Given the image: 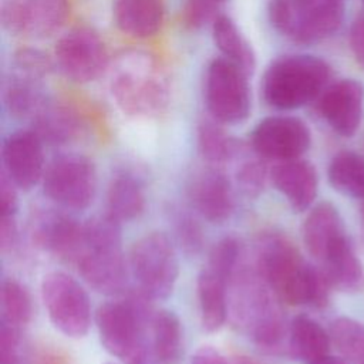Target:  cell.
Listing matches in <instances>:
<instances>
[{
  "mask_svg": "<svg viewBox=\"0 0 364 364\" xmlns=\"http://www.w3.org/2000/svg\"><path fill=\"white\" fill-rule=\"evenodd\" d=\"M253 263L279 300L291 306L327 304L331 286L324 273L306 263L286 236L274 232L260 236Z\"/></svg>",
  "mask_w": 364,
  "mask_h": 364,
  "instance_id": "6da1fadb",
  "label": "cell"
},
{
  "mask_svg": "<svg viewBox=\"0 0 364 364\" xmlns=\"http://www.w3.org/2000/svg\"><path fill=\"white\" fill-rule=\"evenodd\" d=\"M272 293L255 263L246 259L228 282V304L233 324L250 336L260 350L276 354L289 340V328Z\"/></svg>",
  "mask_w": 364,
  "mask_h": 364,
  "instance_id": "7a4b0ae2",
  "label": "cell"
},
{
  "mask_svg": "<svg viewBox=\"0 0 364 364\" xmlns=\"http://www.w3.org/2000/svg\"><path fill=\"white\" fill-rule=\"evenodd\" d=\"M151 300L154 299L138 287L122 300L101 304L95 313L102 347L125 364L154 361L148 336L155 313Z\"/></svg>",
  "mask_w": 364,
  "mask_h": 364,
  "instance_id": "3957f363",
  "label": "cell"
},
{
  "mask_svg": "<svg viewBox=\"0 0 364 364\" xmlns=\"http://www.w3.org/2000/svg\"><path fill=\"white\" fill-rule=\"evenodd\" d=\"M109 88L118 108L131 117H156L169 102L168 77L159 63L144 51H127L117 58Z\"/></svg>",
  "mask_w": 364,
  "mask_h": 364,
  "instance_id": "277c9868",
  "label": "cell"
},
{
  "mask_svg": "<svg viewBox=\"0 0 364 364\" xmlns=\"http://www.w3.org/2000/svg\"><path fill=\"white\" fill-rule=\"evenodd\" d=\"M84 282L102 294L125 290L128 270L121 249V226L112 215L94 216L82 223L81 247L74 262Z\"/></svg>",
  "mask_w": 364,
  "mask_h": 364,
  "instance_id": "5b68a950",
  "label": "cell"
},
{
  "mask_svg": "<svg viewBox=\"0 0 364 364\" xmlns=\"http://www.w3.org/2000/svg\"><path fill=\"white\" fill-rule=\"evenodd\" d=\"M331 68L327 61L310 54L282 55L263 74L260 91L264 102L289 111L316 101L328 85Z\"/></svg>",
  "mask_w": 364,
  "mask_h": 364,
  "instance_id": "8992f818",
  "label": "cell"
},
{
  "mask_svg": "<svg viewBox=\"0 0 364 364\" xmlns=\"http://www.w3.org/2000/svg\"><path fill=\"white\" fill-rule=\"evenodd\" d=\"M267 16L282 36L300 44H313L340 28L344 0H269Z\"/></svg>",
  "mask_w": 364,
  "mask_h": 364,
  "instance_id": "52a82bcc",
  "label": "cell"
},
{
  "mask_svg": "<svg viewBox=\"0 0 364 364\" xmlns=\"http://www.w3.org/2000/svg\"><path fill=\"white\" fill-rule=\"evenodd\" d=\"M129 267L138 287L151 299H166L173 291L178 256L165 233L152 232L138 239L129 253Z\"/></svg>",
  "mask_w": 364,
  "mask_h": 364,
  "instance_id": "ba28073f",
  "label": "cell"
},
{
  "mask_svg": "<svg viewBox=\"0 0 364 364\" xmlns=\"http://www.w3.org/2000/svg\"><path fill=\"white\" fill-rule=\"evenodd\" d=\"M249 74L223 57L213 58L205 75V102L220 124L243 122L252 108Z\"/></svg>",
  "mask_w": 364,
  "mask_h": 364,
  "instance_id": "9c48e42d",
  "label": "cell"
},
{
  "mask_svg": "<svg viewBox=\"0 0 364 364\" xmlns=\"http://www.w3.org/2000/svg\"><path fill=\"white\" fill-rule=\"evenodd\" d=\"M44 193L65 209L88 208L97 191V172L92 161L81 154L55 156L43 175Z\"/></svg>",
  "mask_w": 364,
  "mask_h": 364,
  "instance_id": "30bf717a",
  "label": "cell"
},
{
  "mask_svg": "<svg viewBox=\"0 0 364 364\" xmlns=\"http://www.w3.org/2000/svg\"><path fill=\"white\" fill-rule=\"evenodd\" d=\"M41 296L53 326L71 338L84 337L91 324L90 299L82 286L63 272L44 276Z\"/></svg>",
  "mask_w": 364,
  "mask_h": 364,
  "instance_id": "8fae6325",
  "label": "cell"
},
{
  "mask_svg": "<svg viewBox=\"0 0 364 364\" xmlns=\"http://www.w3.org/2000/svg\"><path fill=\"white\" fill-rule=\"evenodd\" d=\"M54 64L70 81L87 84L102 75L108 67V53L94 30L77 27L58 38Z\"/></svg>",
  "mask_w": 364,
  "mask_h": 364,
  "instance_id": "7c38bea8",
  "label": "cell"
},
{
  "mask_svg": "<svg viewBox=\"0 0 364 364\" xmlns=\"http://www.w3.org/2000/svg\"><path fill=\"white\" fill-rule=\"evenodd\" d=\"M68 0H1L0 20L14 36L46 38L67 21Z\"/></svg>",
  "mask_w": 364,
  "mask_h": 364,
  "instance_id": "4fadbf2b",
  "label": "cell"
},
{
  "mask_svg": "<svg viewBox=\"0 0 364 364\" xmlns=\"http://www.w3.org/2000/svg\"><path fill=\"white\" fill-rule=\"evenodd\" d=\"M310 142L309 127L300 118L289 115L267 117L250 134L253 152L277 162L300 158L309 149Z\"/></svg>",
  "mask_w": 364,
  "mask_h": 364,
  "instance_id": "5bb4252c",
  "label": "cell"
},
{
  "mask_svg": "<svg viewBox=\"0 0 364 364\" xmlns=\"http://www.w3.org/2000/svg\"><path fill=\"white\" fill-rule=\"evenodd\" d=\"M36 247L60 259L75 262L82 240V225L55 209H38L30 222Z\"/></svg>",
  "mask_w": 364,
  "mask_h": 364,
  "instance_id": "9a60e30c",
  "label": "cell"
},
{
  "mask_svg": "<svg viewBox=\"0 0 364 364\" xmlns=\"http://www.w3.org/2000/svg\"><path fill=\"white\" fill-rule=\"evenodd\" d=\"M321 118L341 136H353L363 118L364 85L353 78L338 80L324 88L317 98Z\"/></svg>",
  "mask_w": 364,
  "mask_h": 364,
  "instance_id": "2e32d148",
  "label": "cell"
},
{
  "mask_svg": "<svg viewBox=\"0 0 364 364\" xmlns=\"http://www.w3.org/2000/svg\"><path fill=\"white\" fill-rule=\"evenodd\" d=\"M43 145L34 129H18L3 141V172L17 188L30 191L43 179L46 171Z\"/></svg>",
  "mask_w": 364,
  "mask_h": 364,
  "instance_id": "e0dca14e",
  "label": "cell"
},
{
  "mask_svg": "<svg viewBox=\"0 0 364 364\" xmlns=\"http://www.w3.org/2000/svg\"><path fill=\"white\" fill-rule=\"evenodd\" d=\"M189 198L196 212L212 223L228 220L235 208L230 179L218 168L202 169L192 178Z\"/></svg>",
  "mask_w": 364,
  "mask_h": 364,
  "instance_id": "ac0fdd59",
  "label": "cell"
},
{
  "mask_svg": "<svg viewBox=\"0 0 364 364\" xmlns=\"http://www.w3.org/2000/svg\"><path fill=\"white\" fill-rule=\"evenodd\" d=\"M272 181L296 212L309 209L317 196L318 178L309 161L296 158L277 162L272 169Z\"/></svg>",
  "mask_w": 364,
  "mask_h": 364,
  "instance_id": "d6986e66",
  "label": "cell"
},
{
  "mask_svg": "<svg viewBox=\"0 0 364 364\" xmlns=\"http://www.w3.org/2000/svg\"><path fill=\"white\" fill-rule=\"evenodd\" d=\"M346 230L338 210L328 202L316 205L303 223V242L309 253L318 262L343 237Z\"/></svg>",
  "mask_w": 364,
  "mask_h": 364,
  "instance_id": "ffe728a7",
  "label": "cell"
},
{
  "mask_svg": "<svg viewBox=\"0 0 364 364\" xmlns=\"http://www.w3.org/2000/svg\"><path fill=\"white\" fill-rule=\"evenodd\" d=\"M164 14L161 0H115L112 6L117 27L135 38L155 36L162 27Z\"/></svg>",
  "mask_w": 364,
  "mask_h": 364,
  "instance_id": "44dd1931",
  "label": "cell"
},
{
  "mask_svg": "<svg viewBox=\"0 0 364 364\" xmlns=\"http://www.w3.org/2000/svg\"><path fill=\"white\" fill-rule=\"evenodd\" d=\"M43 81L44 80L10 71L3 87V102L10 115L33 119L43 109L50 101Z\"/></svg>",
  "mask_w": 364,
  "mask_h": 364,
  "instance_id": "7402d4cb",
  "label": "cell"
},
{
  "mask_svg": "<svg viewBox=\"0 0 364 364\" xmlns=\"http://www.w3.org/2000/svg\"><path fill=\"white\" fill-rule=\"evenodd\" d=\"M330 333L307 314L296 316L289 326L287 348L304 364H316L328 357Z\"/></svg>",
  "mask_w": 364,
  "mask_h": 364,
  "instance_id": "603a6c76",
  "label": "cell"
},
{
  "mask_svg": "<svg viewBox=\"0 0 364 364\" xmlns=\"http://www.w3.org/2000/svg\"><path fill=\"white\" fill-rule=\"evenodd\" d=\"M198 301L202 327L218 331L229 314L228 282L210 267H203L198 276Z\"/></svg>",
  "mask_w": 364,
  "mask_h": 364,
  "instance_id": "cb8c5ba5",
  "label": "cell"
},
{
  "mask_svg": "<svg viewBox=\"0 0 364 364\" xmlns=\"http://www.w3.org/2000/svg\"><path fill=\"white\" fill-rule=\"evenodd\" d=\"M36 134L44 144L64 145L81 134L82 124L78 115L68 107L48 101L31 119Z\"/></svg>",
  "mask_w": 364,
  "mask_h": 364,
  "instance_id": "d4e9b609",
  "label": "cell"
},
{
  "mask_svg": "<svg viewBox=\"0 0 364 364\" xmlns=\"http://www.w3.org/2000/svg\"><path fill=\"white\" fill-rule=\"evenodd\" d=\"M149 347L156 364H176L182 354V326L166 309L154 313L149 327Z\"/></svg>",
  "mask_w": 364,
  "mask_h": 364,
  "instance_id": "484cf974",
  "label": "cell"
},
{
  "mask_svg": "<svg viewBox=\"0 0 364 364\" xmlns=\"http://www.w3.org/2000/svg\"><path fill=\"white\" fill-rule=\"evenodd\" d=\"M320 264L330 286L338 290H354L363 280V266L347 236L328 250Z\"/></svg>",
  "mask_w": 364,
  "mask_h": 364,
  "instance_id": "4316f807",
  "label": "cell"
},
{
  "mask_svg": "<svg viewBox=\"0 0 364 364\" xmlns=\"http://www.w3.org/2000/svg\"><path fill=\"white\" fill-rule=\"evenodd\" d=\"M212 37L222 57L252 74L256 67V57L250 43L240 33L236 23L226 14H218L212 21Z\"/></svg>",
  "mask_w": 364,
  "mask_h": 364,
  "instance_id": "83f0119b",
  "label": "cell"
},
{
  "mask_svg": "<svg viewBox=\"0 0 364 364\" xmlns=\"http://www.w3.org/2000/svg\"><path fill=\"white\" fill-rule=\"evenodd\" d=\"M108 213L125 222L138 218L145 208V195L138 178L131 173L117 175L108 188Z\"/></svg>",
  "mask_w": 364,
  "mask_h": 364,
  "instance_id": "f1b7e54d",
  "label": "cell"
},
{
  "mask_svg": "<svg viewBox=\"0 0 364 364\" xmlns=\"http://www.w3.org/2000/svg\"><path fill=\"white\" fill-rule=\"evenodd\" d=\"M198 145L202 156L210 165L228 164L242 152L240 144L228 135L220 122L206 118L198 127Z\"/></svg>",
  "mask_w": 364,
  "mask_h": 364,
  "instance_id": "f546056e",
  "label": "cell"
},
{
  "mask_svg": "<svg viewBox=\"0 0 364 364\" xmlns=\"http://www.w3.org/2000/svg\"><path fill=\"white\" fill-rule=\"evenodd\" d=\"M328 182L340 193L364 200V159L354 152H338L328 165Z\"/></svg>",
  "mask_w": 364,
  "mask_h": 364,
  "instance_id": "4dcf8cb0",
  "label": "cell"
},
{
  "mask_svg": "<svg viewBox=\"0 0 364 364\" xmlns=\"http://www.w3.org/2000/svg\"><path fill=\"white\" fill-rule=\"evenodd\" d=\"M33 314L31 299L27 289L17 280L7 279L1 284V323L20 330Z\"/></svg>",
  "mask_w": 364,
  "mask_h": 364,
  "instance_id": "1f68e13d",
  "label": "cell"
},
{
  "mask_svg": "<svg viewBox=\"0 0 364 364\" xmlns=\"http://www.w3.org/2000/svg\"><path fill=\"white\" fill-rule=\"evenodd\" d=\"M330 337L338 353L351 361H364V324L350 318L338 317L330 326Z\"/></svg>",
  "mask_w": 364,
  "mask_h": 364,
  "instance_id": "d6a6232c",
  "label": "cell"
},
{
  "mask_svg": "<svg viewBox=\"0 0 364 364\" xmlns=\"http://www.w3.org/2000/svg\"><path fill=\"white\" fill-rule=\"evenodd\" d=\"M245 256L246 255L240 240L233 236H226L212 247L208 267L229 282L232 274L246 259Z\"/></svg>",
  "mask_w": 364,
  "mask_h": 364,
  "instance_id": "836d02e7",
  "label": "cell"
},
{
  "mask_svg": "<svg viewBox=\"0 0 364 364\" xmlns=\"http://www.w3.org/2000/svg\"><path fill=\"white\" fill-rule=\"evenodd\" d=\"M235 179L246 196H257L266 182V166L262 156H243L236 166Z\"/></svg>",
  "mask_w": 364,
  "mask_h": 364,
  "instance_id": "e575fe53",
  "label": "cell"
},
{
  "mask_svg": "<svg viewBox=\"0 0 364 364\" xmlns=\"http://www.w3.org/2000/svg\"><path fill=\"white\" fill-rule=\"evenodd\" d=\"M176 240L186 255H196L203 246V233L198 220L188 212L178 210L172 216Z\"/></svg>",
  "mask_w": 364,
  "mask_h": 364,
  "instance_id": "d590c367",
  "label": "cell"
},
{
  "mask_svg": "<svg viewBox=\"0 0 364 364\" xmlns=\"http://www.w3.org/2000/svg\"><path fill=\"white\" fill-rule=\"evenodd\" d=\"M53 70V61L47 54L36 48H20L11 58L10 71L26 74L38 80H46Z\"/></svg>",
  "mask_w": 364,
  "mask_h": 364,
  "instance_id": "8d00e7d4",
  "label": "cell"
},
{
  "mask_svg": "<svg viewBox=\"0 0 364 364\" xmlns=\"http://www.w3.org/2000/svg\"><path fill=\"white\" fill-rule=\"evenodd\" d=\"M228 0H185L183 23L189 28H200L209 21H213L219 14V9Z\"/></svg>",
  "mask_w": 364,
  "mask_h": 364,
  "instance_id": "74e56055",
  "label": "cell"
},
{
  "mask_svg": "<svg viewBox=\"0 0 364 364\" xmlns=\"http://www.w3.org/2000/svg\"><path fill=\"white\" fill-rule=\"evenodd\" d=\"M0 364H23L18 330L4 323L0 327Z\"/></svg>",
  "mask_w": 364,
  "mask_h": 364,
  "instance_id": "f35d334b",
  "label": "cell"
},
{
  "mask_svg": "<svg viewBox=\"0 0 364 364\" xmlns=\"http://www.w3.org/2000/svg\"><path fill=\"white\" fill-rule=\"evenodd\" d=\"M17 186L14 182L1 172L0 179V210L1 216H16L17 212Z\"/></svg>",
  "mask_w": 364,
  "mask_h": 364,
  "instance_id": "ab89813d",
  "label": "cell"
},
{
  "mask_svg": "<svg viewBox=\"0 0 364 364\" xmlns=\"http://www.w3.org/2000/svg\"><path fill=\"white\" fill-rule=\"evenodd\" d=\"M348 38L354 58L361 67H364V11L353 20Z\"/></svg>",
  "mask_w": 364,
  "mask_h": 364,
  "instance_id": "60d3db41",
  "label": "cell"
},
{
  "mask_svg": "<svg viewBox=\"0 0 364 364\" xmlns=\"http://www.w3.org/2000/svg\"><path fill=\"white\" fill-rule=\"evenodd\" d=\"M17 239L16 216H1L0 225V247L1 252H9L14 246Z\"/></svg>",
  "mask_w": 364,
  "mask_h": 364,
  "instance_id": "b9f144b4",
  "label": "cell"
},
{
  "mask_svg": "<svg viewBox=\"0 0 364 364\" xmlns=\"http://www.w3.org/2000/svg\"><path fill=\"white\" fill-rule=\"evenodd\" d=\"M189 364H229V363L218 350L209 346H203L192 355Z\"/></svg>",
  "mask_w": 364,
  "mask_h": 364,
  "instance_id": "7bdbcfd3",
  "label": "cell"
},
{
  "mask_svg": "<svg viewBox=\"0 0 364 364\" xmlns=\"http://www.w3.org/2000/svg\"><path fill=\"white\" fill-rule=\"evenodd\" d=\"M230 364H259V363L255 361V360H252V358H249V357L239 355V357H235Z\"/></svg>",
  "mask_w": 364,
  "mask_h": 364,
  "instance_id": "ee69618b",
  "label": "cell"
},
{
  "mask_svg": "<svg viewBox=\"0 0 364 364\" xmlns=\"http://www.w3.org/2000/svg\"><path fill=\"white\" fill-rule=\"evenodd\" d=\"M316 364H346L343 360H338V358H334V357H326V358H323V360H320L318 363H316Z\"/></svg>",
  "mask_w": 364,
  "mask_h": 364,
  "instance_id": "f6af8a7d",
  "label": "cell"
},
{
  "mask_svg": "<svg viewBox=\"0 0 364 364\" xmlns=\"http://www.w3.org/2000/svg\"><path fill=\"white\" fill-rule=\"evenodd\" d=\"M361 225H363V232H364V200H363V205H361Z\"/></svg>",
  "mask_w": 364,
  "mask_h": 364,
  "instance_id": "bcb514c9",
  "label": "cell"
},
{
  "mask_svg": "<svg viewBox=\"0 0 364 364\" xmlns=\"http://www.w3.org/2000/svg\"><path fill=\"white\" fill-rule=\"evenodd\" d=\"M360 364H364V361H363V363H360Z\"/></svg>",
  "mask_w": 364,
  "mask_h": 364,
  "instance_id": "7dc6e473",
  "label": "cell"
},
{
  "mask_svg": "<svg viewBox=\"0 0 364 364\" xmlns=\"http://www.w3.org/2000/svg\"><path fill=\"white\" fill-rule=\"evenodd\" d=\"M363 4H364V0H363Z\"/></svg>",
  "mask_w": 364,
  "mask_h": 364,
  "instance_id": "c3c4849f",
  "label": "cell"
},
{
  "mask_svg": "<svg viewBox=\"0 0 364 364\" xmlns=\"http://www.w3.org/2000/svg\"><path fill=\"white\" fill-rule=\"evenodd\" d=\"M107 364H109V363H107Z\"/></svg>",
  "mask_w": 364,
  "mask_h": 364,
  "instance_id": "681fc988",
  "label": "cell"
}]
</instances>
